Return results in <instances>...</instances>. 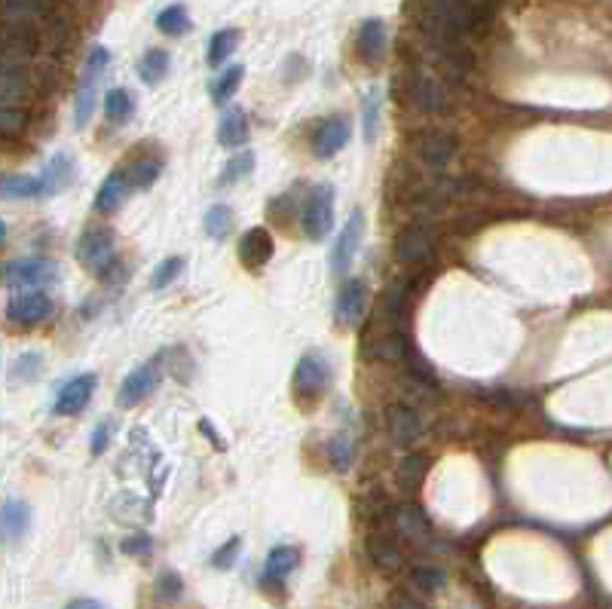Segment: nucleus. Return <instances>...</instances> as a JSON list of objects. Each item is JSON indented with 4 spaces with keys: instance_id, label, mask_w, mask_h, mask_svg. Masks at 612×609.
<instances>
[{
    "instance_id": "obj_46",
    "label": "nucleus",
    "mask_w": 612,
    "mask_h": 609,
    "mask_svg": "<svg viewBox=\"0 0 612 609\" xmlns=\"http://www.w3.org/2000/svg\"><path fill=\"white\" fill-rule=\"evenodd\" d=\"M389 609H426L411 591H392V597H389Z\"/></svg>"
},
{
    "instance_id": "obj_6",
    "label": "nucleus",
    "mask_w": 612,
    "mask_h": 609,
    "mask_svg": "<svg viewBox=\"0 0 612 609\" xmlns=\"http://www.w3.org/2000/svg\"><path fill=\"white\" fill-rule=\"evenodd\" d=\"M362 236H365V215L355 209L349 215V221L343 224L337 242H334V255H331V270L334 276L346 279L349 276V267L355 261V255H359V248H362Z\"/></svg>"
},
{
    "instance_id": "obj_14",
    "label": "nucleus",
    "mask_w": 612,
    "mask_h": 609,
    "mask_svg": "<svg viewBox=\"0 0 612 609\" xmlns=\"http://www.w3.org/2000/svg\"><path fill=\"white\" fill-rule=\"evenodd\" d=\"M349 135H352V129H349V123H346L343 117L325 120V123L316 129V135H313V154H316L319 160L337 157L340 150L349 144Z\"/></svg>"
},
{
    "instance_id": "obj_48",
    "label": "nucleus",
    "mask_w": 612,
    "mask_h": 609,
    "mask_svg": "<svg viewBox=\"0 0 612 609\" xmlns=\"http://www.w3.org/2000/svg\"><path fill=\"white\" fill-rule=\"evenodd\" d=\"M199 429L209 435V441H215V444H218V450H224V441L218 438V432H212V429H209V420H202V423H199Z\"/></svg>"
},
{
    "instance_id": "obj_18",
    "label": "nucleus",
    "mask_w": 612,
    "mask_h": 609,
    "mask_svg": "<svg viewBox=\"0 0 612 609\" xmlns=\"http://www.w3.org/2000/svg\"><path fill=\"white\" fill-rule=\"evenodd\" d=\"M414 150L432 166H447L453 160V154H456V138L447 135V132L432 129V132H423V135L414 138Z\"/></svg>"
},
{
    "instance_id": "obj_34",
    "label": "nucleus",
    "mask_w": 612,
    "mask_h": 609,
    "mask_svg": "<svg viewBox=\"0 0 612 609\" xmlns=\"http://www.w3.org/2000/svg\"><path fill=\"white\" fill-rule=\"evenodd\" d=\"M447 585V573L441 567H417L411 573V588L420 594H435Z\"/></svg>"
},
{
    "instance_id": "obj_16",
    "label": "nucleus",
    "mask_w": 612,
    "mask_h": 609,
    "mask_svg": "<svg viewBox=\"0 0 612 609\" xmlns=\"http://www.w3.org/2000/svg\"><path fill=\"white\" fill-rule=\"evenodd\" d=\"M365 551H368V557H371V564H374L380 573H386V576L398 573L401 564H404L401 548H398L395 539L386 536V533H368V539H365Z\"/></svg>"
},
{
    "instance_id": "obj_30",
    "label": "nucleus",
    "mask_w": 612,
    "mask_h": 609,
    "mask_svg": "<svg viewBox=\"0 0 612 609\" xmlns=\"http://www.w3.org/2000/svg\"><path fill=\"white\" fill-rule=\"evenodd\" d=\"M236 43H239V31H236V28H221V31H215L212 40H209V56H206L209 65H212V68L224 65V62L233 56Z\"/></svg>"
},
{
    "instance_id": "obj_4",
    "label": "nucleus",
    "mask_w": 612,
    "mask_h": 609,
    "mask_svg": "<svg viewBox=\"0 0 612 609\" xmlns=\"http://www.w3.org/2000/svg\"><path fill=\"white\" fill-rule=\"evenodd\" d=\"M407 95H411V105L420 114H447L450 111V92L444 80L426 68H417L407 80Z\"/></svg>"
},
{
    "instance_id": "obj_32",
    "label": "nucleus",
    "mask_w": 612,
    "mask_h": 609,
    "mask_svg": "<svg viewBox=\"0 0 612 609\" xmlns=\"http://www.w3.org/2000/svg\"><path fill=\"white\" fill-rule=\"evenodd\" d=\"M242 77H245V68H242V65H233V68H227L224 74H218V77L212 80V101H215V105H227V101L236 95Z\"/></svg>"
},
{
    "instance_id": "obj_45",
    "label": "nucleus",
    "mask_w": 612,
    "mask_h": 609,
    "mask_svg": "<svg viewBox=\"0 0 612 609\" xmlns=\"http://www.w3.org/2000/svg\"><path fill=\"white\" fill-rule=\"evenodd\" d=\"M108 441H111V420H98L95 432H92V441H89V450L92 456H101L108 450Z\"/></svg>"
},
{
    "instance_id": "obj_15",
    "label": "nucleus",
    "mask_w": 612,
    "mask_h": 609,
    "mask_svg": "<svg viewBox=\"0 0 612 609\" xmlns=\"http://www.w3.org/2000/svg\"><path fill=\"white\" fill-rule=\"evenodd\" d=\"M74 175H77V163H74L71 154H65V150H62V154H56L53 160L43 166V172L37 175L40 178V196L62 193L74 181Z\"/></svg>"
},
{
    "instance_id": "obj_50",
    "label": "nucleus",
    "mask_w": 612,
    "mask_h": 609,
    "mask_svg": "<svg viewBox=\"0 0 612 609\" xmlns=\"http://www.w3.org/2000/svg\"><path fill=\"white\" fill-rule=\"evenodd\" d=\"M0 31H4V25H0Z\"/></svg>"
},
{
    "instance_id": "obj_42",
    "label": "nucleus",
    "mask_w": 612,
    "mask_h": 609,
    "mask_svg": "<svg viewBox=\"0 0 612 609\" xmlns=\"http://www.w3.org/2000/svg\"><path fill=\"white\" fill-rule=\"evenodd\" d=\"M328 463H331V469H337V472H346V469H349L352 450H349V444H346L343 438L328 441Z\"/></svg>"
},
{
    "instance_id": "obj_23",
    "label": "nucleus",
    "mask_w": 612,
    "mask_h": 609,
    "mask_svg": "<svg viewBox=\"0 0 612 609\" xmlns=\"http://www.w3.org/2000/svg\"><path fill=\"white\" fill-rule=\"evenodd\" d=\"M31 527V509H28V502L22 499H10L4 509H0V536L16 542L28 533Z\"/></svg>"
},
{
    "instance_id": "obj_12",
    "label": "nucleus",
    "mask_w": 612,
    "mask_h": 609,
    "mask_svg": "<svg viewBox=\"0 0 612 609\" xmlns=\"http://www.w3.org/2000/svg\"><path fill=\"white\" fill-rule=\"evenodd\" d=\"M273 251H276L273 236H270V230H264V227H251V230H245L242 239H239V261H242L248 270H261L264 264H270Z\"/></svg>"
},
{
    "instance_id": "obj_9",
    "label": "nucleus",
    "mask_w": 612,
    "mask_h": 609,
    "mask_svg": "<svg viewBox=\"0 0 612 609\" xmlns=\"http://www.w3.org/2000/svg\"><path fill=\"white\" fill-rule=\"evenodd\" d=\"M53 313H56V303L43 291H25L7 303V319L16 325H40L46 319H53Z\"/></svg>"
},
{
    "instance_id": "obj_40",
    "label": "nucleus",
    "mask_w": 612,
    "mask_h": 609,
    "mask_svg": "<svg viewBox=\"0 0 612 609\" xmlns=\"http://www.w3.org/2000/svg\"><path fill=\"white\" fill-rule=\"evenodd\" d=\"M184 273V258H166L157 270H153V279H150V285L157 288V291H163V288H169L178 276Z\"/></svg>"
},
{
    "instance_id": "obj_2",
    "label": "nucleus",
    "mask_w": 612,
    "mask_h": 609,
    "mask_svg": "<svg viewBox=\"0 0 612 609\" xmlns=\"http://www.w3.org/2000/svg\"><path fill=\"white\" fill-rule=\"evenodd\" d=\"M77 261L95 276H108V270L117 261L114 233L108 227H89L77 242Z\"/></svg>"
},
{
    "instance_id": "obj_25",
    "label": "nucleus",
    "mask_w": 612,
    "mask_h": 609,
    "mask_svg": "<svg viewBox=\"0 0 612 609\" xmlns=\"http://www.w3.org/2000/svg\"><path fill=\"white\" fill-rule=\"evenodd\" d=\"M218 141H221L224 147H242V144L248 141V117H245V111L233 108V111H227V114L221 117V123H218Z\"/></svg>"
},
{
    "instance_id": "obj_3",
    "label": "nucleus",
    "mask_w": 612,
    "mask_h": 609,
    "mask_svg": "<svg viewBox=\"0 0 612 609\" xmlns=\"http://www.w3.org/2000/svg\"><path fill=\"white\" fill-rule=\"evenodd\" d=\"M328 383H331V368H328V362L322 359V355L319 352L303 355V359L297 362V368H294V380H291L294 398L300 404H316L325 395Z\"/></svg>"
},
{
    "instance_id": "obj_7",
    "label": "nucleus",
    "mask_w": 612,
    "mask_h": 609,
    "mask_svg": "<svg viewBox=\"0 0 612 609\" xmlns=\"http://www.w3.org/2000/svg\"><path fill=\"white\" fill-rule=\"evenodd\" d=\"M0 276H4V285H10V288H31L34 291L40 285L56 282L59 267L46 258H25V261L7 264L4 270H0Z\"/></svg>"
},
{
    "instance_id": "obj_47",
    "label": "nucleus",
    "mask_w": 612,
    "mask_h": 609,
    "mask_svg": "<svg viewBox=\"0 0 612 609\" xmlns=\"http://www.w3.org/2000/svg\"><path fill=\"white\" fill-rule=\"evenodd\" d=\"M65 609H108V606L101 603V600H95V597H77V600H71Z\"/></svg>"
},
{
    "instance_id": "obj_33",
    "label": "nucleus",
    "mask_w": 612,
    "mask_h": 609,
    "mask_svg": "<svg viewBox=\"0 0 612 609\" xmlns=\"http://www.w3.org/2000/svg\"><path fill=\"white\" fill-rule=\"evenodd\" d=\"M157 28L169 37H181L187 28H190V16H187V7L184 4H172L166 7L160 16H157Z\"/></svg>"
},
{
    "instance_id": "obj_36",
    "label": "nucleus",
    "mask_w": 612,
    "mask_h": 609,
    "mask_svg": "<svg viewBox=\"0 0 612 609\" xmlns=\"http://www.w3.org/2000/svg\"><path fill=\"white\" fill-rule=\"evenodd\" d=\"M362 129H365V141L374 144L377 129H380V95H377V89H371L362 98Z\"/></svg>"
},
{
    "instance_id": "obj_1",
    "label": "nucleus",
    "mask_w": 612,
    "mask_h": 609,
    "mask_svg": "<svg viewBox=\"0 0 612 609\" xmlns=\"http://www.w3.org/2000/svg\"><path fill=\"white\" fill-rule=\"evenodd\" d=\"M108 62H111V53H108L105 46H92V49H89L86 65H83V74H80V83H77V98H74V123H77L80 129L92 120L98 83H101V77H105Z\"/></svg>"
},
{
    "instance_id": "obj_11",
    "label": "nucleus",
    "mask_w": 612,
    "mask_h": 609,
    "mask_svg": "<svg viewBox=\"0 0 612 609\" xmlns=\"http://www.w3.org/2000/svg\"><path fill=\"white\" fill-rule=\"evenodd\" d=\"M395 258L401 264H426L432 258V236L429 230H423L420 224H411V227H404L398 236H395Z\"/></svg>"
},
{
    "instance_id": "obj_27",
    "label": "nucleus",
    "mask_w": 612,
    "mask_h": 609,
    "mask_svg": "<svg viewBox=\"0 0 612 609\" xmlns=\"http://www.w3.org/2000/svg\"><path fill=\"white\" fill-rule=\"evenodd\" d=\"M169 68H172V59H169L166 49H147V53L141 56V62H138V77L147 86H157L169 74Z\"/></svg>"
},
{
    "instance_id": "obj_31",
    "label": "nucleus",
    "mask_w": 612,
    "mask_h": 609,
    "mask_svg": "<svg viewBox=\"0 0 612 609\" xmlns=\"http://www.w3.org/2000/svg\"><path fill=\"white\" fill-rule=\"evenodd\" d=\"M28 95L25 68H4L0 65V101H19Z\"/></svg>"
},
{
    "instance_id": "obj_13",
    "label": "nucleus",
    "mask_w": 612,
    "mask_h": 609,
    "mask_svg": "<svg viewBox=\"0 0 612 609\" xmlns=\"http://www.w3.org/2000/svg\"><path fill=\"white\" fill-rule=\"evenodd\" d=\"M157 383H160L157 365H141V368H135V371L123 380V386H120V395H117V398H120V408H138L144 398L153 395Z\"/></svg>"
},
{
    "instance_id": "obj_35",
    "label": "nucleus",
    "mask_w": 612,
    "mask_h": 609,
    "mask_svg": "<svg viewBox=\"0 0 612 609\" xmlns=\"http://www.w3.org/2000/svg\"><path fill=\"white\" fill-rule=\"evenodd\" d=\"M126 178L132 184V190H150L160 178V163L157 160H141V163H132L126 169Z\"/></svg>"
},
{
    "instance_id": "obj_28",
    "label": "nucleus",
    "mask_w": 612,
    "mask_h": 609,
    "mask_svg": "<svg viewBox=\"0 0 612 609\" xmlns=\"http://www.w3.org/2000/svg\"><path fill=\"white\" fill-rule=\"evenodd\" d=\"M0 199H40V178L0 175Z\"/></svg>"
},
{
    "instance_id": "obj_8",
    "label": "nucleus",
    "mask_w": 612,
    "mask_h": 609,
    "mask_svg": "<svg viewBox=\"0 0 612 609\" xmlns=\"http://www.w3.org/2000/svg\"><path fill=\"white\" fill-rule=\"evenodd\" d=\"M368 310V288L362 279H343L337 300H334V319L340 328H355L365 319Z\"/></svg>"
},
{
    "instance_id": "obj_29",
    "label": "nucleus",
    "mask_w": 612,
    "mask_h": 609,
    "mask_svg": "<svg viewBox=\"0 0 612 609\" xmlns=\"http://www.w3.org/2000/svg\"><path fill=\"white\" fill-rule=\"evenodd\" d=\"M233 224H236L233 221V209L224 206V202H215V206L206 212V221H202V227H206V236L215 239V242L227 239L233 233Z\"/></svg>"
},
{
    "instance_id": "obj_41",
    "label": "nucleus",
    "mask_w": 612,
    "mask_h": 609,
    "mask_svg": "<svg viewBox=\"0 0 612 609\" xmlns=\"http://www.w3.org/2000/svg\"><path fill=\"white\" fill-rule=\"evenodd\" d=\"M157 600H163V603H175L181 594H184V582H181V576L175 573V570H166V573H160V579H157Z\"/></svg>"
},
{
    "instance_id": "obj_49",
    "label": "nucleus",
    "mask_w": 612,
    "mask_h": 609,
    "mask_svg": "<svg viewBox=\"0 0 612 609\" xmlns=\"http://www.w3.org/2000/svg\"><path fill=\"white\" fill-rule=\"evenodd\" d=\"M4 242H7V224L0 221V248H4Z\"/></svg>"
},
{
    "instance_id": "obj_10",
    "label": "nucleus",
    "mask_w": 612,
    "mask_h": 609,
    "mask_svg": "<svg viewBox=\"0 0 612 609\" xmlns=\"http://www.w3.org/2000/svg\"><path fill=\"white\" fill-rule=\"evenodd\" d=\"M98 386V377L95 374H77L74 380H68L59 395H56V404H53V414L56 417H77L80 411H86V404L92 398Z\"/></svg>"
},
{
    "instance_id": "obj_43",
    "label": "nucleus",
    "mask_w": 612,
    "mask_h": 609,
    "mask_svg": "<svg viewBox=\"0 0 612 609\" xmlns=\"http://www.w3.org/2000/svg\"><path fill=\"white\" fill-rule=\"evenodd\" d=\"M239 548H242V539H239V536L227 539V542L212 554V567H218V570H230L233 561H236V554H239Z\"/></svg>"
},
{
    "instance_id": "obj_24",
    "label": "nucleus",
    "mask_w": 612,
    "mask_h": 609,
    "mask_svg": "<svg viewBox=\"0 0 612 609\" xmlns=\"http://www.w3.org/2000/svg\"><path fill=\"white\" fill-rule=\"evenodd\" d=\"M426 475H429V460H426L423 453H404L401 463H398V469H395L398 487H401L404 493L420 490V484L426 481Z\"/></svg>"
},
{
    "instance_id": "obj_37",
    "label": "nucleus",
    "mask_w": 612,
    "mask_h": 609,
    "mask_svg": "<svg viewBox=\"0 0 612 609\" xmlns=\"http://www.w3.org/2000/svg\"><path fill=\"white\" fill-rule=\"evenodd\" d=\"M251 169H254V154H251V150H242V154H236V157L224 166V172H221V187L236 184L239 178L251 175Z\"/></svg>"
},
{
    "instance_id": "obj_44",
    "label": "nucleus",
    "mask_w": 612,
    "mask_h": 609,
    "mask_svg": "<svg viewBox=\"0 0 612 609\" xmlns=\"http://www.w3.org/2000/svg\"><path fill=\"white\" fill-rule=\"evenodd\" d=\"M123 554L129 557H150L153 554V539L147 533H135V536H126L123 545H120Z\"/></svg>"
},
{
    "instance_id": "obj_5",
    "label": "nucleus",
    "mask_w": 612,
    "mask_h": 609,
    "mask_svg": "<svg viewBox=\"0 0 612 609\" xmlns=\"http://www.w3.org/2000/svg\"><path fill=\"white\" fill-rule=\"evenodd\" d=\"M300 224H303V236L313 239V242H322L331 233V227H334V190L328 184L313 187L310 199H306V206H303Z\"/></svg>"
},
{
    "instance_id": "obj_17",
    "label": "nucleus",
    "mask_w": 612,
    "mask_h": 609,
    "mask_svg": "<svg viewBox=\"0 0 612 609\" xmlns=\"http://www.w3.org/2000/svg\"><path fill=\"white\" fill-rule=\"evenodd\" d=\"M300 564V551L294 545H276L270 554H267V564H264V585L267 588H282L285 579L297 570Z\"/></svg>"
},
{
    "instance_id": "obj_21",
    "label": "nucleus",
    "mask_w": 612,
    "mask_h": 609,
    "mask_svg": "<svg viewBox=\"0 0 612 609\" xmlns=\"http://www.w3.org/2000/svg\"><path fill=\"white\" fill-rule=\"evenodd\" d=\"M392 527H395V533L401 539H411V542H420V539L429 536V521L414 502L395 505V509H392Z\"/></svg>"
},
{
    "instance_id": "obj_26",
    "label": "nucleus",
    "mask_w": 612,
    "mask_h": 609,
    "mask_svg": "<svg viewBox=\"0 0 612 609\" xmlns=\"http://www.w3.org/2000/svg\"><path fill=\"white\" fill-rule=\"evenodd\" d=\"M135 114V98L129 89H111L105 95V117L111 126H126Z\"/></svg>"
},
{
    "instance_id": "obj_20",
    "label": "nucleus",
    "mask_w": 612,
    "mask_h": 609,
    "mask_svg": "<svg viewBox=\"0 0 612 609\" xmlns=\"http://www.w3.org/2000/svg\"><path fill=\"white\" fill-rule=\"evenodd\" d=\"M129 190H132V184H129V178H126V169L111 172V175L105 178V184L98 187L95 212H101V215H114V212L123 206V202H126Z\"/></svg>"
},
{
    "instance_id": "obj_22",
    "label": "nucleus",
    "mask_w": 612,
    "mask_h": 609,
    "mask_svg": "<svg viewBox=\"0 0 612 609\" xmlns=\"http://www.w3.org/2000/svg\"><path fill=\"white\" fill-rule=\"evenodd\" d=\"M355 46H359V56L368 65H380L386 56V25L380 19H368L359 28V37H355Z\"/></svg>"
},
{
    "instance_id": "obj_38",
    "label": "nucleus",
    "mask_w": 612,
    "mask_h": 609,
    "mask_svg": "<svg viewBox=\"0 0 612 609\" xmlns=\"http://www.w3.org/2000/svg\"><path fill=\"white\" fill-rule=\"evenodd\" d=\"M40 368H43V359L37 352H25V355H19V359L13 362V383H34L37 380V374H40Z\"/></svg>"
},
{
    "instance_id": "obj_19",
    "label": "nucleus",
    "mask_w": 612,
    "mask_h": 609,
    "mask_svg": "<svg viewBox=\"0 0 612 609\" xmlns=\"http://www.w3.org/2000/svg\"><path fill=\"white\" fill-rule=\"evenodd\" d=\"M386 420H389V432L398 444H414L420 435H423V423L417 417L414 408H407V404H389L386 411Z\"/></svg>"
},
{
    "instance_id": "obj_39",
    "label": "nucleus",
    "mask_w": 612,
    "mask_h": 609,
    "mask_svg": "<svg viewBox=\"0 0 612 609\" xmlns=\"http://www.w3.org/2000/svg\"><path fill=\"white\" fill-rule=\"evenodd\" d=\"M28 126V114L22 108H13V105H0V135H22Z\"/></svg>"
}]
</instances>
